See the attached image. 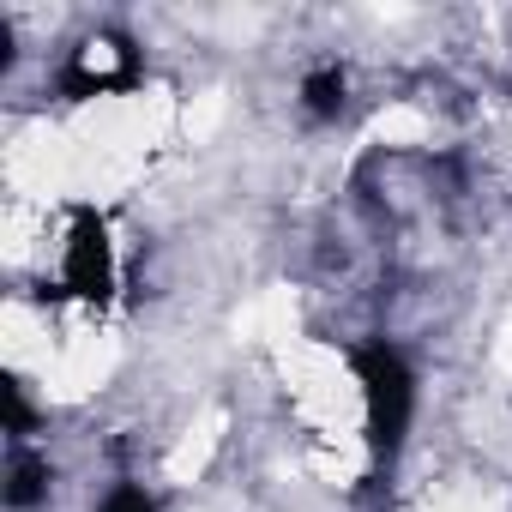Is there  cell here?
Listing matches in <instances>:
<instances>
[{
	"instance_id": "7",
	"label": "cell",
	"mask_w": 512,
	"mask_h": 512,
	"mask_svg": "<svg viewBox=\"0 0 512 512\" xmlns=\"http://www.w3.org/2000/svg\"><path fill=\"white\" fill-rule=\"evenodd\" d=\"M97 512H163V506H157V494H151L145 482H115Z\"/></svg>"
},
{
	"instance_id": "2",
	"label": "cell",
	"mask_w": 512,
	"mask_h": 512,
	"mask_svg": "<svg viewBox=\"0 0 512 512\" xmlns=\"http://www.w3.org/2000/svg\"><path fill=\"white\" fill-rule=\"evenodd\" d=\"M115 278H121V272H115V235H109V217H103L91 199L67 205V241H61V284H55V296L109 308Z\"/></svg>"
},
{
	"instance_id": "3",
	"label": "cell",
	"mask_w": 512,
	"mask_h": 512,
	"mask_svg": "<svg viewBox=\"0 0 512 512\" xmlns=\"http://www.w3.org/2000/svg\"><path fill=\"white\" fill-rule=\"evenodd\" d=\"M127 49V37H109V43H85L73 61H67V73H61V91H67V103H91V97H103V91H121V85H133L139 79V61H121V67H109V55H121Z\"/></svg>"
},
{
	"instance_id": "4",
	"label": "cell",
	"mask_w": 512,
	"mask_h": 512,
	"mask_svg": "<svg viewBox=\"0 0 512 512\" xmlns=\"http://www.w3.org/2000/svg\"><path fill=\"white\" fill-rule=\"evenodd\" d=\"M49 494H55V464L43 452H31V446H13L7 476H0V506L7 512H37V506H49Z\"/></svg>"
},
{
	"instance_id": "5",
	"label": "cell",
	"mask_w": 512,
	"mask_h": 512,
	"mask_svg": "<svg viewBox=\"0 0 512 512\" xmlns=\"http://www.w3.org/2000/svg\"><path fill=\"white\" fill-rule=\"evenodd\" d=\"M344 109H350V73H344L338 61L314 67V73L302 79V115H308L314 127H338Z\"/></svg>"
},
{
	"instance_id": "1",
	"label": "cell",
	"mask_w": 512,
	"mask_h": 512,
	"mask_svg": "<svg viewBox=\"0 0 512 512\" xmlns=\"http://www.w3.org/2000/svg\"><path fill=\"white\" fill-rule=\"evenodd\" d=\"M350 368L362 386V440L374 464H398L410 422H416V368L392 338H362L350 344Z\"/></svg>"
},
{
	"instance_id": "6",
	"label": "cell",
	"mask_w": 512,
	"mask_h": 512,
	"mask_svg": "<svg viewBox=\"0 0 512 512\" xmlns=\"http://www.w3.org/2000/svg\"><path fill=\"white\" fill-rule=\"evenodd\" d=\"M37 422H43V410L31 404V386L19 374H0V434H7L13 446H31Z\"/></svg>"
}]
</instances>
